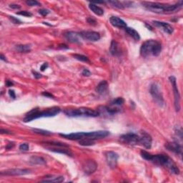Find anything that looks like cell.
I'll return each instance as SVG.
<instances>
[{
  "mask_svg": "<svg viewBox=\"0 0 183 183\" xmlns=\"http://www.w3.org/2000/svg\"><path fill=\"white\" fill-rule=\"evenodd\" d=\"M73 57L77 60L79 61H81V62H89L90 60L89 59L87 56H84V55L82 54H73Z\"/></svg>",
  "mask_w": 183,
  "mask_h": 183,
  "instance_id": "31",
  "label": "cell"
},
{
  "mask_svg": "<svg viewBox=\"0 0 183 183\" xmlns=\"http://www.w3.org/2000/svg\"><path fill=\"white\" fill-rule=\"evenodd\" d=\"M1 133L2 134H11L10 132H9L8 130H6V129H1Z\"/></svg>",
  "mask_w": 183,
  "mask_h": 183,
  "instance_id": "49",
  "label": "cell"
},
{
  "mask_svg": "<svg viewBox=\"0 0 183 183\" xmlns=\"http://www.w3.org/2000/svg\"><path fill=\"white\" fill-rule=\"evenodd\" d=\"M17 14L19 15L25 16V17H30L32 16V14L29 12V11H19V12H17Z\"/></svg>",
  "mask_w": 183,
  "mask_h": 183,
  "instance_id": "36",
  "label": "cell"
},
{
  "mask_svg": "<svg viewBox=\"0 0 183 183\" xmlns=\"http://www.w3.org/2000/svg\"><path fill=\"white\" fill-rule=\"evenodd\" d=\"M29 162L32 165H46V161L44 158L37 156L31 157Z\"/></svg>",
  "mask_w": 183,
  "mask_h": 183,
  "instance_id": "27",
  "label": "cell"
},
{
  "mask_svg": "<svg viewBox=\"0 0 183 183\" xmlns=\"http://www.w3.org/2000/svg\"><path fill=\"white\" fill-rule=\"evenodd\" d=\"M13 82L10 81V80H7V82H6V85H7V87H11L13 86Z\"/></svg>",
  "mask_w": 183,
  "mask_h": 183,
  "instance_id": "48",
  "label": "cell"
},
{
  "mask_svg": "<svg viewBox=\"0 0 183 183\" xmlns=\"http://www.w3.org/2000/svg\"><path fill=\"white\" fill-rule=\"evenodd\" d=\"M97 168V164L94 160H86L82 165V169H83L84 172L87 175L92 174L95 172Z\"/></svg>",
  "mask_w": 183,
  "mask_h": 183,
  "instance_id": "12",
  "label": "cell"
},
{
  "mask_svg": "<svg viewBox=\"0 0 183 183\" xmlns=\"http://www.w3.org/2000/svg\"><path fill=\"white\" fill-rule=\"evenodd\" d=\"M64 113L69 117H96L100 115L97 110H94L90 108L81 107L73 109H68L64 111Z\"/></svg>",
  "mask_w": 183,
  "mask_h": 183,
  "instance_id": "5",
  "label": "cell"
},
{
  "mask_svg": "<svg viewBox=\"0 0 183 183\" xmlns=\"http://www.w3.org/2000/svg\"><path fill=\"white\" fill-rule=\"evenodd\" d=\"M14 147H15V143H14V142H9V143H8L7 146H6V149H12Z\"/></svg>",
  "mask_w": 183,
  "mask_h": 183,
  "instance_id": "42",
  "label": "cell"
},
{
  "mask_svg": "<svg viewBox=\"0 0 183 183\" xmlns=\"http://www.w3.org/2000/svg\"><path fill=\"white\" fill-rule=\"evenodd\" d=\"M139 143L146 149H150L152 143V137L146 132H142L141 135L139 136Z\"/></svg>",
  "mask_w": 183,
  "mask_h": 183,
  "instance_id": "13",
  "label": "cell"
},
{
  "mask_svg": "<svg viewBox=\"0 0 183 183\" xmlns=\"http://www.w3.org/2000/svg\"><path fill=\"white\" fill-rule=\"evenodd\" d=\"M153 25H155L156 27H158L165 31V32L168 33L169 34H172L173 31H174V29L172 27V25H170V24L164 22V21H152Z\"/></svg>",
  "mask_w": 183,
  "mask_h": 183,
  "instance_id": "15",
  "label": "cell"
},
{
  "mask_svg": "<svg viewBox=\"0 0 183 183\" xmlns=\"http://www.w3.org/2000/svg\"><path fill=\"white\" fill-rule=\"evenodd\" d=\"M32 131L37 134H39V135H52V132H51L47 131V130H44V129H32Z\"/></svg>",
  "mask_w": 183,
  "mask_h": 183,
  "instance_id": "33",
  "label": "cell"
},
{
  "mask_svg": "<svg viewBox=\"0 0 183 183\" xmlns=\"http://www.w3.org/2000/svg\"><path fill=\"white\" fill-rule=\"evenodd\" d=\"M120 139L125 144L135 145L139 143V136L135 133L129 132L120 136Z\"/></svg>",
  "mask_w": 183,
  "mask_h": 183,
  "instance_id": "8",
  "label": "cell"
},
{
  "mask_svg": "<svg viewBox=\"0 0 183 183\" xmlns=\"http://www.w3.org/2000/svg\"><path fill=\"white\" fill-rule=\"evenodd\" d=\"M161 51V43L154 39L145 41L140 47V54L143 57H149L151 56L157 57L160 54Z\"/></svg>",
  "mask_w": 183,
  "mask_h": 183,
  "instance_id": "2",
  "label": "cell"
},
{
  "mask_svg": "<svg viewBox=\"0 0 183 183\" xmlns=\"http://www.w3.org/2000/svg\"><path fill=\"white\" fill-rule=\"evenodd\" d=\"M60 136L70 140H80L86 137V132H75L70 134H60Z\"/></svg>",
  "mask_w": 183,
  "mask_h": 183,
  "instance_id": "17",
  "label": "cell"
},
{
  "mask_svg": "<svg viewBox=\"0 0 183 183\" xmlns=\"http://www.w3.org/2000/svg\"><path fill=\"white\" fill-rule=\"evenodd\" d=\"M50 10H48V9H39V13L42 16H47L48 14H50Z\"/></svg>",
  "mask_w": 183,
  "mask_h": 183,
  "instance_id": "38",
  "label": "cell"
},
{
  "mask_svg": "<svg viewBox=\"0 0 183 183\" xmlns=\"http://www.w3.org/2000/svg\"><path fill=\"white\" fill-rule=\"evenodd\" d=\"M64 180V177L62 176H59V177H47V178H45L44 180H41V182H55V183H60L62 182Z\"/></svg>",
  "mask_w": 183,
  "mask_h": 183,
  "instance_id": "23",
  "label": "cell"
},
{
  "mask_svg": "<svg viewBox=\"0 0 183 183\" xmlns=\"http://www.w3.org/2000/svg\"><path fill=\"white\" fill-rule=\"evenodd\" d=\"M149 92H150V94L152 95L153 100H154L157 105L160 106L161 107L165 106V100L163 98L162 94L160 91V87H159L157 84L155 83L151 85L150 89H149Z\"/></svg>",
  "mask_w": 183,
  "mask_h": 183,
  "instance_id": "6",
  "label": "cell"
},
{
  "mask_svg": "<svg viewBox=\"0 0 183 183\" xmlns=\"http://www.w3.org/2000/svg\"><path fill=\"white\" fill-rule=\"evenodd\" d=\"M147 10L157 14H172L180 10L182 7V1L178 2L175 5H168L159 2H144L142 3Z\"/></svg>",
  "mask_w": 183,
  "mask_h": 183,
  "instance_id": "1",
  "label": "cell"
},
{
  "mask_svg": "<svg viewBox=\"0 0 183 183\" xmlns=\"http://www.w3.org/2000/svg\"><path fill=\"white\" fill-rule=\"evenodd\" d=\"M42 95H44V96H45V97H47L54 98V96H53L52 94L49 93V92H42Z\"/></svg>",
  "mask_w": 183,
  "mask_h": 183,
  "instance_id": "43",
  "label": "cell"
},
{
  "mask_svg": "<svg viewBox=\"0 0 183 183\" xmlns=\"http://www.w3.org/2000/svg\"><path fill=\"white\" fill-rule=\"evenodd\" d=\"M145 25H146V27H147V28H149V29H150V30H152V27L150 26V25H147V24H145Z\"/></svg>",
  "mask_w": 183,
  "mask_h": 183,
  "instance_id": "52",
  "label": "cell"
},
{
  "mask_svg": "<svg viewBox=\"0 0 183 183\" xmlns=\"http://www.w3.org/2000/svg\"><path fill=\"white\" fill-rule=\"evenodd\" d=\"M150 162H152L155 165H161V166H164L165 168H168L170 172L173 174L178 175L180 173V170L177 167L175 163L173 162V160L170 158V157L166 155L159 154L151 156Z\"/></svg>",
  "mask_w": 183,
  "mask_h": 183,
  "instance_id": "4",
  "label": "cell"
},
{
  "mask_svg": "<svg viewBox=\"0 0 183 183\" xmlns=\"http://www.w3.org/2000/svg\"><path fill=\"white\" fill-rule=\"evenodd\" d=\"M16 50L21 53H28L31 52V48L29 44H19L16 46Z\"/></svg>",
  "mask_w": 183,
  "mask_h": 183,
  "instance_id": "26",
  "label": "cell"
},
{
  "mask_svg": "<svg viewBox=\"0 0 183 183\" xmlns=\"http://www.w3.org/2000/svg\"><path fill=\"white\" fill-rule=\"evenodd\" d=\"M44 143L47 145H53L55 147H69L68 145L64 144L63 142H44Z\"/></svg>",
  "mask_w": 183,
  "mask_h": 183,
  "instance_id": "30",
  "label": "cell"
},
{
  "mask_svg": "<svg viewBox=\"0 0 183 183\" xmlns=\"http://www.w3.org/2000/svg\"><path fill=\"white\" fill-rule=\"evenodd\" d=\"M60 48H66V49H68V47L67 46L66 44H60Z\"/></svg>",
  "mask_w": 183,
  "mask_h": 183,
  "instance_id": "51",
  "label": "cell"
},
{
  "mask_svg": "<svg viewBox=\"0 0 183 183\" xmlns=\"http://www.w3.org/2000/svg\"><path fill=\"white\" fill-rule=\"evenodd\" d=\"M9 7L11 8V9H20V6L18 5H9Z\"/></svg>",
  "mask_w": 183,
  "mask_h": 183,
  "instance_id": "47",
  "label": "cell"
},
{
  "mask_svg": "<svg viewBox=\"0 0 183 183\" xmlns=\"http://www.w3.org/2000/svg\"><path fill=\"white\" fill-rule=\"evenodd\" d=\"M80 34L82 38L90 41V42H97L100 39V34L97 31H82L80 32Z\"/></svg>",
  "mask_w": 183,
  "mask_h": 183,
  "instance_id": "11",
  "label": "cell"
},
{
  "mask_svg": "<svg viewBox=\"0 0 183 183\" xmlns=\"http://www.w3.org/2000/svg\"><path fill=\"white\" fill-rule=\"evenodd\" d=\"M165 147L171 151V152H175L177 155H182V147L180 144H179L178 142H167L165 144Z\"/></svg>",
  "mask_w": 183,
  "mask_h": 183,
  "instance_id": "16",
  "label": "cell"
},
{
  "mask_svg": "<svg viewBox=\"0 0 183 183\" xmlns=\"http://www.w3.org/2000/svg\"><path fill=\"white\" fill-rule=\"evenodd\" d=\"M29 146L27 143H23V144L20 145V146H19V149L21 151H27L29 150Z\"/></svg>",
  "mask_w": 183,
  "mask_h": 183,
  "instance_id": "37",
  "label": "cell"
},
{
  "mask_svg": "<svg viewBox=\"0 0 183 183\" xmlns=\"http://www.w3.org/2000/svg\"><path fill=\"white\" fill-rule=\"evenodd\" d=\"M9 96H10L11 97L13 98V99H15V98L16 97L15 92V91H14V90H9Z\"/></svg>",
  "mask_w": 183,
  "mask_h": 183,
  "instance_id": "45",
  "label": "cell"
},
{
  "mask_svg": "<svg viewBox=\"0 0 183 183\" xmlns=\"http://www.w3.org/2000/svg\"><path fill=\"white\" fill-rule=\"evenodd\" d=\"M108 89V83L107 81L105 80H103V81L100 82L98 85L96 87V92H97L98 94H104L106 93L107 90Z\"/></svg>",
  "mask_w": 183,
  "mask_h": 183,
  "instance_id": "21",
  "label": "cell"
},
{
  "mask_svg": "<svg viewBox=\"0 0 183 183\" xmlns=\"http://www.w3.org/2000/svg\"><path fill=\"white\" fill-rule=\"evenodd\" d=\"M126 32L128 34L129 36L132 37V38L136 41H139L140 39V36H139V33L135 30V29L131 28V27H126L125 28Z\"/></svg>",
  "mask_w": 183,
  "mask_h": 183,
  "instance_id": "25",
  "label": "cell"
},
{
  "mask_svg": "<svg viewBox=\"0 0 183 183\" xmlns=\"http://www.w3.org/2000/svg\"><path fill=\"white\" fill-rule=\"evenodd\" d=\"M124 102H125V100L123 97H118L112 102L111 105L113 106H121L123 105Z\"/></svg>",
  "mask_w": 183,
  "mask_h": 183,
  "instance_id": "32",
  "label": "cell"
},
{
  "mask_svg": "<svg viewBox=\"0 0 183 183\" xmlns=\"http://www.w3.org/2000/svg\"><path fill=\"white\" fill-rule=\"evenodd\" d=\"M60 112L61 109L58 107L48 108V109L43 110V111H39L38 108H35L27 114L26 117L24 119V121L25 123H28V122H31L34 119H38V118L54 117V116L58 115Z\"/></svg>",
  "mask_w": 183,
  "mask_h": 183,
  "instance_id": "3",
  "label": "cell"
},
{
  "mask_svg": "<svg viewBox=\"0 0 183 183\" xmlns=\"http://www.w3.org/2000/svg\"><path fill=\"white\" fill-rule=\"evenodd\" d=\"M108 3L109 5H111L113 7L117 8V9H123L125 7H124L123 2H120L118 1H109Z\"/></svg>",
  "mask_w": 183,
  "mask_h": 183,
  "instance_id": "29",
  "label": "cell"
},
{
  "mask_svg": "<svg viewBox=\"0 0 183 183\" xmlns=\"http://www.w3.org/2000/svg\"><path fill=\"white\" fill-rule=\"evenodd\" d=\"M109 135V132L107 130H99L90 132H86V137L90 138L92 139H99L105 138Z\"/></svg>",
  "mask_w": 183,
  "mask_h": 183,
  "instance_id": "14",
  "label": "cell"
},
{
  "mask_svg": "<svg viewBox=\"0 0 183 183\" xmlns=\"http://www.w3.org/2000/svg\"><path fill=\"white\" fill-rule=\"evenodd\" d=\"M109 21L113 26L117 27V28H125V29L126 27H127V24L125 23V21L118 17L113 16V17H110Z\"/></svg>",
  "mask_w": 183,
  "mask_h": 183,
  "instance_id": "19",
  "label": "cell"
},
{
  "mask_svg": "<svg viewBox=\"0 0 183 183\" xmlns=\"http://www.w3.org/2000/svg\"><path fill=\"white\" fill-rule=\"evenodd\" d=\"M47 149L51 151V152H56V153H60V154L66 155L68 156L72 157V152H71L70 149H65V147H47Z\"/></svg>",
  "mask_w": 183,
  "mask_h": 183,
  "instance_id": "20",
  "label": "cell"
},
{
  "mask_svg": "<svg viewBox=\"0 0 183 183\" xmlns=\"http://www.w3.org/2000/svg\"><path fill=\"white\" fill-rule=\"evenodd\" d=\"M0 59H1L2 60H3V61H5V62H8L7 61V58L5 57V56H4V55L2 54L1 55H0Z\"/></svg>",
  "mask_w": 183,
  "mask_h": 183,
  "instance_id": "50",
  "label": "cell"
},
{
  "mask_svg": "<svg viewBox=\"0 0 183 183\" xmlns=\"http://www.w3.org/2000/svg\"><path fill=\"white\" fill-rule=\"evenodd\" d=\"M9 19H11V21H12L14 24H16V25H17V24H21V21L19 20V19L15 18V17H12V16H10L9 17Z\"/></svg>",
  "mask_w": 183,
  "mask_h": 183,
  "instance_id": "39",
  "label": "cell"
},
{
  "mask_svg": "<svg viewBox=\"0 0 183 183\" xmlns=\"http://www.w3.org/2000/svg\"><path fill=\"white\" fill-rule=\"evenodd\" d=\"M170 82L172 84L173 88V93H174V99H175V108L177 112H179L180 109V95L179 92L178 85H177L176 78L174 76H170L169 77Z\"/></svg>",
  "mask_w": 183,
  "mask_h": 183,
  "instance_id": "7",
  "label": "cell"
},
{
  "mask_svg": "<svg viewBox=\"0 0 183 183\" xmlns=\"http://www.w3.org/2000/svg\"><path fill=\"white\" fill-rule=\"evenodd\" d=\"M64 37L67 40L72 43H80V33L75 31H67L64 34Z\"/></svg>",
  "mask_w": 183,
  "mask_h": 183,
  "instance_id": "18",
  "label": "cell"
},
{
  "mask_svg": "<svg viewBox=\"0 0 183 183\" xmlns=\"http://www.w3.org/2000/svg\"><path fill=\"white\" fill-rule=\"evenodd\" d=\"M30 172H31L30 170H28V169L14 168V169H9V170L2 171L1 175L20 176V175H28Z\"/></svg>",
  "mask_w": 183,
  "mask_h": 183,
  "instance_id": "9",
  "label": "cell"
},
{
  "mask_svg": "<svg viewBox=\"0 0 183 183\" xmlns=\"http://www.w3.org/2000/svg\"><path fill=\"white\" fill-rule=\"evenodd\" d=\"M82 74L84 77H89L91 75V72H90V71L88 70L87 69H84L82 72Z\"/></svg>",
  "mask_w": 183,
  "mask_h": 183,
  "instance_id": "40",
  "label": "cell"
},
{
  "mask_svg": "<svg viewBox=\"0 0 183 183\" xmlns=\"http://www.w3.org/2000/svg\"><path fill=\"white\" fill-rule=\"evenodd\" d=\"M94 140L88 137H84L81 139L79 140V144L82 146H92V145H94Z\"/></svg>",
  "mask_w": 183,
  "mask_h": 183,
  "instance_id": "28",
  "label": "cell"
},
{
  "mask_svg": "<svg viewBox=\"0 0 183 183\" xmlns=\"http://www.w3.org/2000/svg\"><path fill=\"white\" fill-rule=\"evenodd\" d=\"M140 154H141L142 157L147 161H149V160H150V158H151V156H152V155L149 154V152H146L145 150H142Z\"/></svg>",
  "mask_w": 183,
  "mask_h": 183,
  "instance_id": "34",
  "label": "cell"
},
{
  "mask_svg": "<svg viewBox=\"0 0 183 183\" xmlns=\"http://www.w3.org/2000/svg\"><path fill=\"white\" fill-rule=\"evenodd\" d=\"M110 53L113 56H117L119 54V45L115 40H113L110 44Z\"/></svg>",
  "mask_w": 183,
  "mask_h": 183,
  "instance_id": "22",
  "label": "cell"
},
{
  "mask_svg": "<svg viewBox=\"0 0 183 183\" xmlns=\"http://www.w3.org/2000/svg\"><path fill=\"white\" fill-rule=\"evenodd\" d=\"M47 67H48V63H47V62L44 63V64H43L40 67L41 71H44Z\"/></svg>",
  "mask_w": 183,
  "mask_h": 183,
  "instance_id": "46",
  "label": "cell"
},
{
  "mask_svg": "<svg viewBox=\"0 0 183 183\" xmlns=\"http://www.w3.org/2000/svg\"><path fill=\"white\" fill-rule=\"evenodd\" d=\"M89 8L91 10L92 12L98 16H102L104 15V10L102 9L101 7H100L99 6L96 5L95 4L93 3H90L89 5Z\"/></svg>",
  "mask_w": 183,
  "mask_h": 183,
  "instance_id": "24",
  "label": "cell"
},
{
  "mask_svg": "<svg viewBox=\"0 0 183 183\" xmlns=\"http://www.w3.org/2000/svg\"><path fill=\"white\" fill-rule=\"evenodd\" d=\"M87 22L89 23L90 25H96V21L92 18H88L87 19Z\"/></svg>",
  "mask_w": 183,
  "mask_h": 183,
  "instance_id": "44",
  "label": "cell"
},
{
  "mask_svg": "<svg viewBox=\"0 0 183 183\" xmlns=\"http://www.w3.org/2000/svg\"><path fill=\"white\" fill-rule=\"evenodd\" d=\"M105 158L108 166L110 168L114 169L117 167L119 155L113 151H108L105 152Z\"/></svg>",
  "mask_w": 183,
  "mask_h": 183,
  "instance_id": "10",
  "label": "cell"
},
{
  "mask_svg": "<svg viewBox=\"0 0 183 183\" xmlns=\"http://www.w3.org/2000/svg\"><path fill=\"white\" fill-rule=\"evenodd\" d=\"M32 73H33V75H34V77L36 79H39L42 77V75H41V74L39 73V72H35V71H32Z\"/></svg>",
  "mask_w": 183,
  "mask_h": 183,
  "instance_id": "41",
  "label": "cell"
},
{
  "mask_svg": "<svg viewBox=\"0 0 183 183\" xmlns=\"http://www.w3.org/2000/svg\"><path fill=\"white\" fill-rule=\"evenodd\" d=\"M27 5H28L29 6H31V7H33V6H39L40 5V3L38 2L37 1H35V0H29V1L26 2Z\"/></svg>",
  "mask_w": 183,
  "mask_h": 183,
  "instance_id": "35",
  "label": "cell"
}]
</instances>
